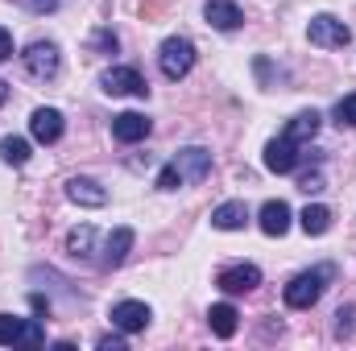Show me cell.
I'll return each mask as SVG.
<instances>
[{"instance_id": "24", "label": "cell", "mask_w": 356, "mask_h": 351, "mask_svg": "<svg viewBox=\"0 0 356 351\" xmlns=\"http://www.w3.org/2000/svg\"><path fill=\"white\" fill-rule=\"evenodd\" d=\"M336 120H340V124H348V128H356V91H353V95H344V99L336 103Z\"/></svg>"}, {"instance_id": "7", "label": "cell", "mask_w": 356, "mask_h": 351, "mask_svg": "<svg viewBox=\"0 0 356 351\" xmlns=\"http://www.w3.org/2000/svg\"><path fill=\"white\" fill-rule=\"evenodd\" d=\"M149 306L145 302H116L112 306V327L116 331H124V335H137V331H145L149 327Z\"/></svg>"}, {"instance_id": "27", "label": "cell", "mask_w": 356, "mask_h": 351, "mask_svg": "<svg viewBox=\"0 0 356 351\" xmlns=\"http://www.w3.org/2000/svg\"><path fill=\"white\" fill-rule=\"evenodd\" d=\"M336 318H340V323H336V335H348V331H353V306H340Z\"/></svg>"}, {"instance_id": "6", "label": "cell", "mask_w": 356, "mask_h": 351, "mask_svg": "<svg viewBox=\"0 0 356 351\" xmlns=\"http://www.w3.org/2000/svg\"><path fill=\"white\" fill-rule=\"evenodd\" d=\"M170 166L178 170L182 182H203V178L211 174V153H207V149H199V145H191V149H178Z\"/></svg>"}, {"instance_id": "5", "label": "cell", "mask_w": 356, "mask_h": 351, "mask_svg": "<svg viewBox=\"0 0 356 351\" xmlns=\"http://www.w3.org/2000/svg\"><path fill=\"white\" fill-rule=\"evenodd\" d=\"M99 87L108 91V95H149L145 87V79L133 71V67H112V71H104V79H99Z\"/></svg>"}, {"instance_id": "8", "label": "cell", "mask_w": 356, "mask_h": 351, "mask_svg": "<svg viewBox=\"0 0 356 351\" xmlns=\"http://www.w3.org/2000/svg\"><path fill=\"white\" fill-rule=\"evenodd\" d=\"M149 116H141V112H120L116 120H112V137L120 141V145H137V141H145L149 137Z\"/></svg>"}, {"instance_id": "31", "label": "cell", "mask_w": 356, "mask_h": 351, "mask_svg": "<svg viewBox=\"0 0 356 351\" xmlns=\"http://www.w3.org/2000/svg\"><path fill=\"white\" fill-rule=\"evenodd\" d=\"M4 99H8V83H4V79H0V103H4Z\"/></svg>"}, {"instance_id": "28", "label": "cell", "mask_w": 356, "mask_h": 351, "mask_svg": "<svg viewBox=\"0 0 356 351\" xmlns=\"http://www.w3.org/2000/svg\"><path fill=\"white\" fill-rule=\"evenodd\" d=\"M8 58H13V33L0 25V62H8Z\"/></svg>"}, {"instance_id": "2", "label": "cell", "mask_w": 356, "mask_h": 351, "mask_svg": "<svg viewBox=\"0 0 356 351\" xmlns=\"http://www.w3.org/2000/svg\"><path fill=\"white\" fill-rule=\"evenodd\" d=\"M307 37H311V46H323V50H344V46L353 42V29H348L340 17H332V12H319V17H311Z\"/></svg>"}, {"instance_id": "12", "label": "cell", "mask_w": 356, "mask_h": 351, "mask_svg": "<svg viewBox=\"0 0 356 351\" xmlns=\"http://www.w3.org/2000/svg\"><path fill=\"white\" fill-rule=\"evenodd\" d=\"M67 198L79 203V207H104V203H108V190H104L95 178H71V182H67Z\"/></svg>"}, {"instance_id": "15", "label": "cell", "mask_w": 356, "mask_h": 351, "mask_svg": "<svg viewBox=\"0 0 356 351\" xmlns=\"http://www.w3.org/2000/svg\"><path fill=\"white\" fill-rule=\"evenodd\" d=\"M257 219H261V232H266V236H286V232H290V207H286L282 198H269Z\"/></svg>"}, {"instance_id": "25", "label": "cell", "mask_w": 356, "mask_h": 351, "mask_svg": "<svg viewBox=\"0 0 356 351\" xmlns=\"http://www.w3.org/2000/svg\"><path fill=\"white\" fill-rule=\"evenodd\" d=\"M323 186H327V182H323V174H319V170H315V174H302V178H298V190H302V194H319Z\"/></svg>"}, {"instance_id": "1", "label": "cell", "mask_w": 356, "mask_h": 351, "mask_svg": "<svg viewBox=\"0 0 356 351\" xmlns=\"http://www.w3.org/2000/svg\"><path fill=\"white\" fill-rule=\"evenodd\" d=\"M332 277H336V268H332V264L311 268V273H298V277L282 289L286 306H290V310H311V306L323 298V289H327V281H332Z\"/></svg>"}, {"instance_id": "16", "label": "cell", "mask_w": 356, "mask_h": 351, "mask_svg": "<svg viewBox=\"0 0 356 351\" xmlns=\"http://www.w3.org/2000/svg\"><path fill=\"white\" fill-rule=\"evenodd\" d=\"M245 223H249V207H245V203H236V198L211 211V228H220V232H241Z\"/></svg>"}, {"instance_id": "13", "label": "cell", "mask_w": 356, "mask_h": 351, "mask_svg": "<svg viewBox=\"0 0 356 351\" xmlns=\"http://www.w3.org/2000/svg\"><path fill=\"white\" fill-rule=\"evenodd\" d=\"M203 17H207V25H216V29H236V25L245 21L241 4H232V0H207Z\"/></svg>"}, {"instance_id": "17", "label": "cell", "mask_w": 356, "mask_h": 351, "mask_svg": "<svg viewBox=\"0 0 356 351\" xmlns=\"http://www.w3.org/2000/svg\"><path fill=\"white\" fill-rule=\"evenodd\" d=\"M129 252H133V228H116V232L108 236V244H104V264L116 268V264H124Z\"/></svg>"}, {"instance_id": "9", "label": "cell", "mask_w": 356, "mask_h": 351, "mask_svg": "<svg viewBox=\"0 0 356 351\" xmlns=\"http://www.w3.org/2000/svg\"><path fill=\"white\" fill-rule=\"evenodd\" d=\"M29 132H33V141L54 145V141L63 137V112H58V108H38V112L29 116Z\"/></svg>"}, {"instance_id": "10", "label": "cell", "mask_w": 356, "mask_h": 351, "mask_svg": "<svg viewBox=\"0 0 356 351\" xmlns=\"http://www.w3.org/2000/svg\"><path fill=\"white\" fill-rule=\"evenodd\" d=\"M257 285H261V268L257 264H232V268L220 273V289L224 293H249Z\"/></svg>"}, {"instance_id": "23", "label": "cell", "mask_w": 356, "mask_h": 351, "mask_svg": "<svg viewBox=\"0 0 356 351\" xmlns=\"http://www.w3.org/2000/svg\"><path fill=\"white\" fill-rule=\"evenodd\" d=\"M42 343H46L42 318H25V331H21V348H42Z\"/></svg>"}, {"instance_id": "22", "label": "cell", "mask_w": 356, "mask_h": 351, "mask_svg": "<svg viewBox=\"0 0 356 351\" xmlns=\"http://www.w3.org/2000/svg\"><path fill=\"white\" fill-rule=\"evenodd\" d=\"M21 331H25V318L0 314V348H17L21 343Z\"/></svg>"}, {"instance_id": "26", "label": "cell", "mask_w": 356, "mask_h": 351, "mask_svg": "<svg viewBox=\"0 0 356 351\" xmlns=\"http://www.w3.org/2000/svg\"><path fill=\"white\" fill-rule=\"evenodd\" d=\"M182 186V178H178V170L175 166H166L162 174H158V190H178Z\"/></svg>"}, {"instance_id": "19", "label": "cell", "mask_w": 356, "mask_h": 351, "mask_svg": "<svg viewBox=\"0 0 356 351\" xmlns=\"http://www.w3.org/2000/svg\"><path fill=\"white\" fill-rule=\"evenodd\" d=\"M298 223H302V232H307V236H323V232L332 228V211H327V207H319V203H311V207L298 215Z\"/></svg>"}, {"instance_id": "14", "label": "cell", "mask_w": 356, "mask_h": 351, "mask_svg": "<svg viewBox=\"0 0 356 351\" xmlns=\"http://www.w3.org/2000/svg\"><path fill=\"white\" fill-rule=\"evenodd\" d=\"M207 327H211V335H216V339H232V335H236V327H241L236 306H228V302L211 306V310H207Z\"/></svg>"}, {"instance_id": "18", "label": "cell", "mask_w": 356, "mask_h": 351, "mask_svg": "<svg viewBox=\"0 0 356 351\" xmlns=\"http://www.w3.org/2000/svg\"><path fill=\"white\" fill-rule=\"evenodd\" d=\"M315 132H319V112H298L290 124H286V141H294V145H307V141H315Z\"/></svg>"}, {"instance_id": "30", "label": "cell", "mask_w": 356, "mask_h": 351, "mask_svg": "<svg viewBox=\"0 0 356 351\" xmlns=\"http://www.w3.org/2000/svg\"><path fill=\"white\" fill-rule=\"evenodd\" d=\"M25 4H29L33 12H54V8H58V0H25Z\"/></svg>"}, {"instance_id": "20", "label": "cell", "mask_w": 356, "mask_h": 351, "mask_svg": "<svg viewBox=\"0 0 356 351\" xmlns=\"http://www.w3.org/2000/svg\"><path fill=\"white\" fill-rule=\"evenodd\" d=\"M91 248H95V228L91 223H83V228H75L71 236H67V252L71 257H79V261H88Z\"/></svg>"}, {"instance_id": "3", "label": "cell", "mask_w": 356, "mask_h": 351, "mask_svg": "<svg viewBox=\"0 0 356 351\" xmlns=\"http://www.w3.org/2000/svg\"><path fill=\"white\" fill-rule=\"evenodd\" d=\"M158 67L166 79H186L191 67H195V46L186 37H166L162 50H158Z\"/></svg>"}, {"instance_id": "4", "label": "cell", "mask_w": 356, "mask_h": 351, "mask_svg": "<svg viewBox=\"0 0 356 351\" xmlns=\"http://www.w3.org/2000/svg\"><path fill=\"white\" fill-rule=\"evenodd\" d=\"M21 62H25V71H29L33 79H54V75H58V67H63V58H58V46H54V42H33V46L21 54Z\"/></svg>"}, {"instance_id": "29", "label": "cell", "mask_w": 356, "mask_h": 351, "mask_svg": "<svg viewBox=\"0 0 356 351\" xmlns=\"http://www.w3.org/2000/svg\"><path fill=\"white\" fill-rule=\"evenodd\" d=\"M99 351H124V339H116V335H104V339H99Z\"/></svg>"}, {"instance_id": "21", "label": "cell", "mask_w": 356, "mask_h": 351, "mask_svg": "<svg viewBox=\"0 0 356 351\" xmlns=\"http://www.w3.org/2000/svg\"><path fill=\"white\" fill-rule=\"evenodd\" d=\"M0 157H4L8 166H25V162H29V141H21V137H4V141H0Z\"/></svg>"}, {"instance_id": "11", "label": "cell", "mask_w": 356, "mask_h": 351, "mask_svg": "<svg viewBox=\"0 0 356 351\" xmlns=\"http://www.w3.org/2000/svg\"><path fill=\"white\" fill-rule=\"evenodd\" d=\"M294 166H298V145L286 141V137L282 141H269L266 145V170L269 174H290Z\"/></svg>"}]
</instances>
